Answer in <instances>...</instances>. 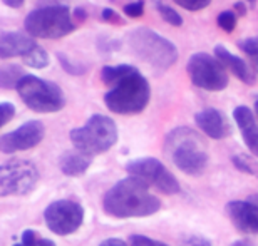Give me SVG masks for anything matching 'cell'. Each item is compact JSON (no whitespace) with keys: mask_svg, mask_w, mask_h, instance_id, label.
I'll list each match as a JSON object with an SVG mask.
<instances>
[{"mask_svg":"<svg viewBox=\"0 0 258 246\" xmlns=\"http://www.w3.org/2000/svg\"><path fill=\"white\" fill-rule=\"evenodd\" d=\"M101 79L109 86V91L104 94V104L111 112L133 116L148 107L151 86L134 65H106L101 70Z\"/></svg>","mask_w":258,"mask_h":246,"instance_id":"1","label":"cell"},{"mask_svg":"<svg viewBox=\"0 0 258 246\" xmlns=\"http://www.w3.org/2000/svg\"><path fill=\"white\" fill-rule=\"evenodd\" d=\"M102 209L112 218H144L161 209V201L141 179L127 176L117 181L102 198Z\"/></svg>","mask_w":258,"mask_h":246,"instance_id":"2","label":"cell"},{"mask_svg":"<svg viewBox=\"0 0 258 246\" xmlns=\"http://www.w3.org/2000/svg\"><path fill=\"white\" fill-rule=\"evenodd\" d=\"M168 154L171 156L179 171L188 176H200L208 166V152L201 136L189 127H176L166 136L164 142Z\"/></svg>","mask_w":258,"mask_h":246,"instance_id":"3","label":"cell"},{"mask_svg":"<svg viewBox=\"0 0 258 246\" xmlns=\"http://www.w3.org/2000/svg\"><path fill=\"white\" fill-rule=\"evenodd\" d=\"M127 45L134 55L156 70H168L178 62V49L171 40L153 29L138 27L127 34Z\"/></svg>","mask_w":258,"mask_h":246,"instance_id":"4","label":"cell"},{"mask_svg":"<svg viewBox=\"0 0 258 246\" xmlns=\"http://www.w3.org/2000/svg\"><path fill=\"white\" fill-rule=\"evenodd\" d=\"M25 30L35 39H62L76 30L74 15L62 4H42L30 10L24 20Z\"/></svg>","mask_w":258,"mask_h":246,"instance_id":"5","label":"cell"},{"mask_svg":"<svg viewBox=\"0 0 258 246\" xmlns=\"http://www.w3.org/2000/svg\"><path fill=\"white\" fill-rule=\"evenodd\" d=\"M69 137L74 149L89 156H97L107 152L117 142V126L111 117L94 114L84 126L72 129Z\"/></svg>","mask_w":258,"mask_h":246,"instance_id":"6","label":"cell"},{"mask_svg":"<svg viewBox=\"0 0 258 246\" xmlns=\"http://www.w3.org/2000/svg\"><path fill=\"white\" fill-rule=\"evenodd\" d=\"M19 97L30 111L39 114H52L66 107V96L52 80L40 79L37 75L27 74L17 86Z\"/></svg>","mask_w":258,"mask_h":246,"instance_id":"7","label":"cell"},{"mask_svg":"<svg viewBox=\"0 0 258 246\" xmlns=\"http://www.w3.org/2000/svg\"><path fill=\"white\" fill-rule=\"evenodd\" d=\"M39 169L32 161L12 159L0 168V196H24L37 186Z\"/></svg>","mask_w":258,"mask_h":246,"instance_id":"8","label":"cell"},{"mask_svg":"<svg viewBox=\"0 0 258 246\" xmlns=\"http://www.w3.org/2000/svg\"><path fill=\"white\" fill-rule=\"evenodd\" d=\"M191 82L203 91L220 92L228 86V74L218 59L206 52L193 54L186 65Z\"/></svg>","mask_w":258,"mask_h":246,"instance_id":"9","label":"cell"},{"mask_svg":"<svg viewBox=\"0 0 258 246\" xmlns=\"http://www.w3.org/2000/svg\"><path fill=\"white\" fill-rule=\"evenodd\" d=\"M126 171L129 176L141 179L148 186H154L164 194H176L181 191L174 174L156 157H139L129 161L126 164Z\"/></svg>","mask_w":258,"mask_h":246,"instance_id":"10","label":"cell"},{"mask_svg":"<svg viewBox=\"0 0 258 246\" xmlns=\"http://www.w3.org/2000/svg\"><path fill=\"white\" fill-rule=\"evenodd\" d=\"M44 221L54 234L67 236L76 233L84 223V208L71 199L50 203L44 211Z\"/></svg>","mask_w":258,"mask_h":246,"instance_id":"11","label":"cell"},{"mask_svg":"<svg viewBox=\"0 0 258 246\" xmlns=\"http://www.w3.org/2000/svg\"><path fill=\"white\" fill-rule=\"evenodd\" d=\"M45 136V127L40 121H27L17 129L0 137V151L4 154H14L17 151L32 149L40 144Z\"/></svg>","mask_w":258,"mask_h":246,"instance_id":"12","label":"cell"},{"mask_svg":"<svg viewBox=\"0 0 258 246\" xmlns=\"http://www.w3.org/2000/svg\"><path fill=\"white\" fill-rule=\"evenodd\" d=\"M226 214L241 233L258 234V196L246 201H230L226 204Z\"/></svg>","mask_w":258,"mask_h":246,"instance_id":"13","label":"cell"},{"mask_svg":"<svg viewBox=\"0 0 258 246\" xmlns=\"http://www.w3.org/2000/svg\"><path fill=\"white\" fill-rule=\"evenodd\" d=\"M195 122L200 127V131L208 137H211V139H225L231 132L230 122L226 119V116L221 111L213 109V107L196 112Z\"/></svg>","mask_w":258,"mask_h":246,"instance_id":"14","label":"cell"},{"mask_svg":"<svg viewBox=\"0 0 258 246\" xmlns=\"http://www.w3.org/2000/svg\"><path fill=\"white\" fill-rule=\"evenodd\" d=\"M37 42L29 34L22 32H2L0 34V59L27 57L37 47Z\"/></svg>","mask_w":258,"mask_h":246,"instance_id":"15","label":"cell"},{"mask_svg":"<svg viewBox=\"0 0 258 246\" xmlns=\"http://www.w3.org/2000/svg\"><path fill=\"white\" fill-rule=\"evenodd\" d=\"M213 50H215V57L218 59L226 69L231 70V74H233L236 79L241 80L246 86H255L256 84L255 70L251 69L243 59L238 57V55H235V54H231L228 49L223 47V45H215Z\"/></svg>","mask_w":258,"mask_h":246,"instance_id":"16","label":"cell"},{"mask_svg":"<svg viewBox=\"0 0 258 246\" xmlns=\"http://www.w3.org/2000/svg\"><path fill=\"white\" fill-rule=\"evenodd\" d=\"M233 119L238 126L246 147L255 157H258V122L255 119V114L250 107L238 106L233 111Z\"/></svg>","mask_w":258,"mask_h":246,"instance_id":"17","label":"cell"},{"mask_svg":"<svg viewBox=\"0 0 258 246\" xmlns=\"http://www.w3.org/2000/svg\"><path fill=\"white\" fill-rule=\"evenodd\" d=\"M92 162V156L86 154L79 149H71V151H66L59 159V168L66 176H81L84 174L87 169H89Z\"/></svg>","mask_w":258,"mask_h":246,"instance_id":"18","label":"cell"},{"mask_svg":"<svg viewBox=\"0 0 258 246\" xmlns=\"http://www.w3.org/2000/svg\"><path fill=\"white\" fill-rule=\"evenodd\" d=\"M25 75L24 70L20 65H15V64H10V65H2L0 69V87L2 89H17L19 82L22 80Z\"/></svg>","mask_w":258,"mask_h":246,"instance_id":"19","label":"cell"},{"mask_svg":"<svg viewBox=\"0 0 258 246\" xmlns=\"http://www.w3.org/2000/svg\"><path fill=\"white\" fill-rule=\"evenodd\" d=\"M154 5H156L158 14L161 15L164 22L169 24V25H173V27H181V25H183V17L173 7H169V5L164 4L163 0H156Z\"/></svg>","mask_w":258,"mask_h":246,"instance_id":"20","label":"cell"},{"mask_svg":"<svg viewBox=\"0 0 258 246\" xmlns=\"http://www.w3.org/2000/svg\"><path fill=\"white\" fill-rule=\"evenodd\" d=\"M12 246H57L52 239H47V238H42L39 236L34 229H25L20 236V241L14 243Z\"/></svg>","mask_w":258,"mask_h":246,"instance_id":"21","label":"cell"},{"mask_svg":"<svg viewBox=\"0 0 258 246\" xmlns=\"http://www.w3.org/2000/svg\"><path fill=\"white\" fill-rule=\"evenodd\" d=\"M57 60H59L60 67H62L66 72L71 74V75H84L87 70H89V67H87L86 64L76 62V60H72L69 55H66L62 52L57 54Z\"/></svg>","mask_w":258,"mask_h":246,"instance_id":"22","label":"cell"},{"mask_svg":"<svg viewBox=\"0 0 258 246\" xmlns=\"http://www.w3.org/2000/svg\"><path fill=\"white\" fill-rule=\"evenodd\" d=\"M24 64H27L32 69H45L49 65V55L40 45H37L27 57H24Z\"/></svg>","mask_w":258,"mask_h":246,"instance_id":"23","label":"cell"},{"mask_svg":"<svg viewBox=\"0 0 258 246\" xmlns=\"http://www.w3.org/2000/svg\"><path fill=\"white\" fill-rule=\"evenodd\" d=\"M233 164L238 171L250 174V176H258V162L253 159V157L246 156V154H235L233 156Z\"/></svg>","mask_w":258,"mask_h":246,"instance_id":"24","label":"cell"},{"mask_svg":"<svg viewBox=\"0 0 258 246\" xmlns=\"http://www.w3.org/2000/svg\"><path fill=\"white\" fill-rule=\"evenodd\" d=\"M238 47L243 50V52L248 55L251 64H253L255 70L258 72V35L255 37H246L238 42Z\"/></svg>","mask_w":258,"mask_h":246,"instance_id":"25","label":"cell"},{"mask_svg":"<svg viewBox=\"0 0 258 246\" xmlns=\"http://www.w3.org/2000/svg\"><path fill=\"white\" fill-rule=\"evenodd\" d=\"M216 22H218L220 29H223L225 32H233L235 27H236V14L233 10H223L218 19H216Z\"/></svg>","mask_w":258,"mask_h":246,"instance_id":"26","label":"cell"},{"mask_svg":"<svg viewBox=\"0 0 258 246\" xmlns=\"http://www.w3.org/2000/svg\"><path fill=\"white\" fill-rule=\"evenodd\" d=\"M174 4L183 7L188 12H200L211 4V0H173Z\"/></svg>","mask_w":258,"mask_h":246,"instance_id":"27","label":"cell"},{"mask_svg":"<svg viewBox=\"0 0 258 246\" xmlns=\"http://www.w3.org/2000/svg\"><path fill=\"white\" fill-rule=\"evenodd\" d=\"M129 246H169L159 239L144 236V234H131L129 236Z\"/></svg>","mask_w":258,"mask_h":246,"instance_id":"28","label":"cell"},{"mask_svg":"<svg viewBox=\"0 0 258 246\" xmlns=\"http://www.w3.org/2000/svg\"><path fill=\"white\" fill-rule=\"evenodd\" d=\"M122 12L131 19H139L144 14V0H134V2L126 4L122 7Z\"/></svg>","mask_w":258,"mask_h":246,"instance_id":"29","label":"cell"},{"mask_svg":"<svg viewBox=\"0 0 258 246\" xmlns=\"http://www.w3.org/2000/svg\"><path fill=\"white\" fill-rule=\"evenodd\" d=\"M101 17L104 22L107 24H112V25H124V19L121 17L119 14L116 12V10H112V9H102V12H101Z\"/></svg>","mask_w":258,"mask_h":246,"instance_id":"30","label":"cell"},{"mask_svg":"<svg viewBox=\"0 0 258 246\" xmlns=\"http://www.w3.org/2000/svg\"><path fill=\"white\" fill-rule=\"evenodd\" d=\"M0 114H2L0 126L9 124V121L15 116V106L10 104V102H2V104H0Z\"/></svg>","mask_w":258,"mask_h":246,"instance_id":"31","label":"cell"},{"mask_svg":"<svg viewBox=\"0 0 258 246\" xmlns=\"http://www.w3.org/2000/svg\"><path fill=\"white\" fill-rule=\"evenodd\" d=\"M181 246H213V244H211L210 239H206L205 236H200V234H191V236L183 239Z\"/></svg>","mask_w":258,"mask_h":246,"instance_id":"32","label":"cell"},{"mask_svg":"<svg viewBox=\"0 0 258 246\" xmlns=\"http://www.w3.org/2000/svg\"><path fill=\"white\" fill-rule=\"evenodd\" d=\"M99 246H129L127 243H124L122 239H119V238H107V239H104Z\"/></svg>","mask_w":258,"mask_h":246,"instance_id":"33","label":"cell"},{"mask_svg":"<svg viewBox=\"0 0 258 246\" xmlns=\"http://www.w3.org/2000/svg\"><path fill=\"white\" fill-rule=\"evenodd\" d=\"M74 20H76V24H82L86 20V10L84 9H76L74 10Z\"/></svg>","mask_w":258,"mask_h":246,"instance_id":"34","label":"cell"},{"mask_svg":"<svg viewBox=\"0 0 258 246\" xmlns=\"http://www.w3.org/2000/svg\"><path fill=\"white\" fill-rule=\"evenodd\" d=\"M2 2H4V5H7L10 9H20L25 0H2Z\"/></svg>","mask_w":258,"mask_h":246,"instance_id":"35","label":"cell"},{"mask_svg":"<svg viewBox=\"0 0 258 246\" xmlns=\"http://www.w3.org/2000/svg\"><path fill=\"white\" fill-rule=\"evenodd\" d=\"M233 9L236 10V14L241 15V17H243V15H246V12H248V10H246V5H245L243 0H241V2H236L233 5Z\"/></svg>","mask_w":258,"mask_h":246,"instance_id":"36","label":"cell"},{"mask_svg":"<svg viewBox=\"0 0 258 246\" xmlns=\"http://www.w3.org/2000/svg\"><path fill=\"white\" fill-rule=\"evenodd\" d=\"M230 246H255V244L248 241V239H236V241H233Z\"/></svg>","mask_w":258,"mask_h":246,"instance_id":"37","label":"cell"},{"mask_svg":"<svg viewBox=\"0 0 258 246\" xmlns=\"http://www.w3.org/2000/svg\"><path fill=\"white\" fill-rule=\"evenodd\" d=\"M255 114L258 117V97H256V101H255Z\"/></svg>","mask_w":258,"mask_h":246,"instance_id":"38","label":"cell"},{"mask_svg":"<svg viewBox=\"0 0 258 246\" xmlns=\"http://www.w3.org/2000/svg\"><path fill=\"white\" fill-rule=\"evenodd\" d=\"M245 2H248L250 5H255V2H256V0H245Z\"/></svg>","mask_w":258,"mask_h":246,"instance_id":"39","label":"cell"}]
</instances>
